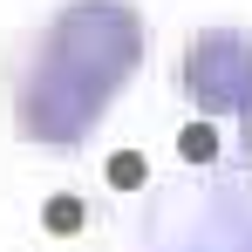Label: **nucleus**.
Segmentation results:
<instances>
[{
  "instance_id": "1",
  "label": "nucleus",
  "mask_w": 252,
  "mask_h": 252,
  "mask_svg": "<svg viewBox=\"0 0 252 252\" xmlns=\"http://www.w3.org/2000/svg\"><path fill=\"white\" fill-rule=\"evenodd\" d=\"M41 55L55 68H68V75H82V82L116 95L136 75V62H143V14L129 0H68L48 21Z\"/></svg>"
},
{
  "instance_id": "2",
  "label": "nucleus",
  "mask_w": 252,
  "mask_h": 252,
  "mask_svg": "<svg viewBox=\"0 0 252 252\" xmlns=\"http://www.w3.org/2000/svg\"><path fill=\"white\" fill-rule=\"evenodd\" d=\"M109 89L82 82V75H68V68H55L48 55L28 62V75L14 89V129L28 136V143H48V150H75L95 136V123L109 116Z\"/></svg>"
},
{
  "instance_id": "3",
  "label": "nucleus",
  "mask_w": 252,
  "mask_h": 252,
  "mask_svg": "<svg viewBox=\"0 0 252 252\" xmlns=\"http://www.w3.org/2000/svg\"><path fill=\"white\" fill-rule=\"evenodd\" d=\"M177 82L205 123L211 116H246L252 109V34L246 28H198L184 62H177Z\"/></svg>"
},
{
  "instance_id": "4",
  "label": "nucleus",
  "mask_w": 252,
  "mask_h": 252,
  "mask_svg": "<svg viewBox=\"0 0 252 252\" xmlns=\"http://www.w3.org/2000/svg\"><path fill=\"white\" fill-rule=\"evenodd\" d=\"M177 150H184L191 164H211V150H218V129H211V123H191L184 136H177Z\"/></svg>"
},
{
  "instance_id": "5",
  "label": "nucleus",
  "mask_w": 252,
  "mask_h": 252,
  "mask_svg": "<svg viewBox=\"0 0 252 252\" xmlns=\"http://www.w3.org/2000/svg\"><path fill=\"white\" fill-rule=\"evenodd\" d=\"M48 225H55V232H75V225H82V205H75V198H55Z\"/></svg>"
},
{
  "instance_id": "6",
  "label": "nucleus",
  "mask_w": 252,
  "mask_h": 252,
  "mask_svg": "<svg viewBox=\"0 0 252 252\" xmlns=\"http://www.w3.org/2000/svg\"><path fill=\"white\" fill-rule=\"evenodd\" d=\"M109 177H116V184H143V177H150V164H143V157H116V164H109Z\"/></svg>"
},
{
  "instance_id": "7",
  "label": "nucleus",
  "mask_w": 252,
  "mask_h": 252,
  "mask_svg": "<svg viewBox=\"0 0 252 252\" xmlns=\"http://www.w3.org/2000/svg\"><path fill=\"white\" fill-rule=\"evenodd\" d=\"M246 150H252V109H246Z\"/></svg>"
}]
</instances>
